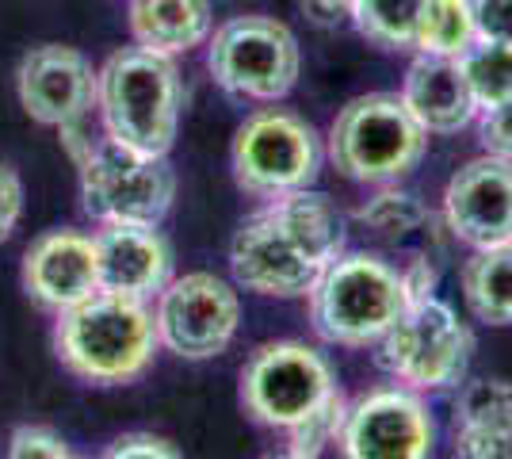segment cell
<instances>
[{
    "label": "cell",
    "instance_id": "cell-24",
    "mask_svg": "<svg viewBox=\"0 0 512 459\" xmlns=\"http://www.w3.org/2000/svg\"><path fill=\"white\" fill-rule=\"evenodd\" d=\"M356 219L371 234H379V238H406V234L421 230L428 222V207L417 196L398 192L394 184H383V192L367 199L360 211H356Z\"/></svg>",
    "mask_w": 512,
    "mask_h": 459
},
{
    "label": "cell",
    "instance_id": "cell-21",
    "mask_svg": "<svg viewBox=\"0 0 512 459\" xmlns=\"http://www.w3.org/2000/svg\"><path fill=\"white\" fill-rule=\"evenodd\" d=\"M459 69L478 111H490L512 100V43L509 39H474L459 54Z\"/></svg>",
    "mask_w": 512,
    "mask_h": 459
},
{
    "label": "cell",
    "instance_id": "cell-8",
    "mask_svg": "<svg viewBox=\"0 0 512 459\" xmlns=\"http://www.w3.org/2000/svg\"><path fill=\"white\" fill-rule=\"evenodd\" d=\"M230 169L245 196L268 203L318 180L321 138L295 111L260 108L237 127Z\"/></svg>",
    "mask_w": 512,
    "mask_h": 459
},
{
    "label": "cell",
    "instance_id": "cell-4",
    "mask_svg": "<svg viewBox=\"0 0 512 459\" xmlns=\"http://www.w3.org/2000/svg\"><path fill=\"white\" fill-rule=\"evenodd\" d=\"M310 322L329 345L367 349L409 306L402 272L375 253H341L310 287Z\"/></svg>",
    "mask_w": 512,
    "mask_h": 459
},
{
    "label": "cell",
    "instance_id": "cell-17",
    "mask_svg": "<svg viewBox=\"0 0 512 459\" xmlns=\"http://www.w3.org/2000/svg\"><path fill=\"white\" fill-rule=\"evenodd\" d=\"M402 100L428 134H459L478 115L459 58L417 54L402 81Z\"/></svg>",
    "mask_w": 512,
    "mask_h": 459
},
{
    "label": "cell",
    "instance_id": "cell-29",
    "mask_svg": "<svg viewBox=\"0 0 512 459\" xmlns=\"http://www.w3.org/2000/svg\"><path fill=\"white\" fill-rule=\"evenodd\" d=\"M23 219V180L12 165L0 161V245L16 234Z\"/></svg>",
    "mask_w": 512,
    "mask_h": 459
},
{
    "label": "cell",
    "instance_id": "cell-12",
    "mask_svg": "<svg viewBox=\"0 0 512 459\" xmlns=\"http://www.w3.org/2000/svg\"><path fill=\"white\" fill-rule=\"evenodd\" d=\"M436 444L432 414L413 387H379L344 414L341 452L352 459H425Z\"/></svg>",
    "mask_w": 512,
    "mask_h": 459
},
{
    "label": "cell",
    "instance_id": "cell-5",
    "mask_svg": "<svg viewBox=\"0 0 512 459\" xmlns=\"http://www.w3.org/2000/svg\"><path fill=\"white\" fill-rule=\"evenodd\" d=\"M428 146V131L413 119L402 96L367 92L348 100L329 127V157L337 173L356 184H398L406 180Z\"/></svg>",
    "mask_w": 512,
    "mask_h": 459
},
{
    "label": "cell",
    "instance_id": "cell-18",
    "mask_svg": "<svg viewBox=\"0 0 512 459\" xmlns=\"http://www.w3.org/2000/svg\"><path fill=\"white\" fill-rule=\"evenodd\" d=\"M455 456L512 459V383L474 379L455 402Z\"/></svg>",
    "mask_w": 512,
    "mask_h": 459
},
{
    "label": "cell",
    "instance_id": "cell-3",
    "mask_svg": "<svg viewBox=\"0 0 512 459\" xmlns=\"http://www.w3.org/2000/svg\"><path fill=\"white\" fill-rule=\"evenodd\" d=\"M184 108L176 62L146 46H123L96 69V111L104 134L130 150L169 157Z\"/></svg>",
    "mask_w": 512,
    "mask_h": 459
},
{
    "label": "cell",
    "instance_id": "cell-19",
    "mask_svg": "<svg viewBox=\"0 0 512 459\" xmlns=\"http://www.w3.org/2000/svg\"><path fill=\"white\" fill-rule=\"evenodd\" d=\"M130 35L153 54H188L211 39V0H130Z\"/></svg>",
    "mask_w": 512,
    "mask_h": 459
},
{
    "label": "cell",
    "instance_id": "cell-30",
    "mask_svg": "<svg viewBox=\"0 0 512 459\" xmlns=\"http://www.w3.org/2000/svg\"><path fill=\"white\" fill-rule=\"evenodd\" d=\"M474 23L482 39H509L512 43V0H470Z\"/></svg>",
    "mask_w": 512,
    "mask_h": 459
},
{
    "label": "cell",
    "instance_id": "cell-10",
    "mask_svg": "<svg viewBox=\"0 0 512 459\" xmlns=\"http://www.w3.org/2000/svg\"><path fill=\"white\" fill-rule=\"evenodd\" d=\"M337 394L329 360L302 341H268L245 360L237 398L245 414L268 429H295Z\"/></svg>",
    "mask_w": 512,
    "mask_h": 459
},
{
    "label": "cell",
    "instance_id": "cell-22",
    "mask_svg": "<svg viewBox=\"0 0 512 459\" xmlns=\"http://www.w3.org/2000/svg\"><path fill=\"white\" fill-rule=\"evenodd\" d=\"M474 39H478V23H474L470 0H425L421 4L413 50L459 58Z\"/></svg>",
    "mask_w": 512,
    "mask_h": 459
},
{
    "label": "cell",
    "instance_id": "cell-25",
    "mask_svg": "<svg viewBox=\"0 0 512 459\" xmlns=\"http://www.w3.org/2000/svg\"><path fill=\"white\" fill-rule=\"evenodd\" d=\"M344 414H348V402L344 394L337 391L325 406H318L314 414L299 421L295 429H287V452L291 456H321L329 444H341V429H344Z\"/></svg>",
    "mask_w": 512,
    "mask_h": 459
},
{
    "label": "cell",
    "instance_id": "cell-28",
    "mask_svg": "<svg viewBox=\"0 0 512 459\" xmlns=\"http://www.w3.org/2000/svg\"><path fill=\"white\" fill-rule=\"evenodd\" d=\"M482 150L493 153V157H505L512 161V100L497 104V108L482 111Z\"/></svg>",
    "mask_w": 512,
    "mask_h": 459
},
{
    "label": "cell",
    "instance_id": "cell-11",
    "mask_svg": "<svg viewBox=\"0 0 512 459\" xmlns=\"http://www.w3.org/2000/svg\"><path fill=\"white\" fill-rule=\"evenodd\" d=\"M241 322V299L222 276L188 272L157 291L153 326L161 349L180 360H214L230 349Z\"/></svg>",
    "mask_w": 512,
    "mask_h": 459
},
{
    "label": "cell",
    "instance_id": "cell-6",
    "mask_svg": "<svg viewBox=\"0 0 512 459\" xmlns=\"http://www.w3.org/2000/svg\"><path fill=\"white\" fill-rule=\"evenodd\" d=\"M81 207L100 226L107 222H142L157 226L169 215L176 196V173L165 153L130 150L115 138H92L81 157Z\"/></svg>",
    "mask_w": 512,
    "mask_h": 459
},
{
    "label": "cell",
    "instance_id": "cell-23",
    "mask_svg": "<svg viewBox=\"0 0 512 459\" xmlns=\"http://www.w3.org/2000/svg\"><path fill=\"white\" fill-rule=\"evenodd\" d=\"M425 0H352V16L367 43L383 50H413L417 43V16Z\"/></svg>",
    "mask_w": 512,
    "mask_h": 459
},
{
    "label": "cell",
    "instance_id": "cell-27",
    "mask_svg": "<svg viewBox=\"0 0 512 459\" xmlns=\"http://www.w3.org/2000/svg\"><path fill=\"white\" fill-rule=\"evenodd\" d=\"M107 459H127V456H142V459H176L180 448L165 437H153V433H123L107 444Z\"/></svg>",
    "mask_w": 512,
    "mask_h": 459
},
{
    "label": "cell",
    "instance_id": "cell-20",
    "mask_svg": "<svg viewBox=\"0 0 512 459\" xmlns=\"http://www.w3.org/2000/svg\"><path fill=\"white\" fill-rule=\"evenodd\" d=\"M463 299L486 326H512V241L474 249L463 264Z\"/></svg>",
    "mask_w": 512,
    "mask_h": 459
},
{
    "label": "cell",
    "instance_id": "cell-32",
    "mask_svg": "<svg viewBox=\"0 0 512 459\" xmlns=\"http://www.w3.org/2000/svg\"><path fill=\"white\" fill-rule=\"evenodd\" d=\"M302 8L314 23H337L352 16V0H302Z\"/></svg>",
    "mask_w": 512,
    "mask_h": 459
},
{
    "label": "cell",
    "instance_id": "cell-2",
    "mask_svg": "<svg viewBox=\"0 0 512 459\" xmlns=\"http://www.w3.org/2000/svg\"><path fill=\"white\" fill-rule=\"evenodd\" d=\"M161 349L146 303L111 291H92L81 303L58 310L54 352L69 375L92 387H127L150 372Z\"/></svg>",
    "mask_w": 512,
    "mask_h": 459
},
{
    "label": "cell",
    "instance_id": "cell-26",
    "mask_svg": "<svg viewBox=\"0 0 512 459\" xmlns=\"http://www.w3.org/2000/svg\"><path fill=\"white\" fill-rule=\"evenodd\" d=\"M12 459H69L73 448L62 433L46 429V425H16L8 433V448H4Z\"/></svg>",
    "mask_w": 512,
    "mask_h": 459
},
{
    "label": "cell",
    "instance_id": "cell-7",
    "mask_svg": "<svg viewBox=\"0 0 512 459\" xmlns=\"http://www.w3.org/2000/svg\"><path fill=\"white\" fill-rule=\"evenodd\" d=\"M207 69L214 85L237 100L276 104L299 85L302 50L287 23L272 16H234L207 39Z\"/></svg>",
    "mask_w": 512,
    "mask_h": 459
},
{
    "label": "cell",
    "instance_id": "cell-1",
    "mask_svg": "<svg viewBox=\"0 0 512 459\" xmlns=\"http://www.w3.org/2000/svg\"><path fill=\"white\" fill-rule=\"evenodd\" d=\"M344 253V215L321 192L299 188L268 199L237 226L230 241V272L245 291L264 299H302L325 264Z\"/></svg>",
    "mask_w": 512,
    "mask_h": 459
},
{
    "label": "cell",
    "instance_id": "cell-9",
    "mask_svg": "<svg viewBox=\"0 0 512 459\" xmlns=\"http://www.w3.org/2000/svg\"><path fill=\"white\" fill-rule=\"evenodd\" d=\"M470 352L474 333L436 295L409 303L402 318L379 337V364L413 391H444L463 383Z\"/></svg>",
    "mask_w": 512,
    "mask_h": 459
},
{
    "label": "cell",
    "instance_id": "cell-16",
    "mask_svg": "<svg viewBox=\"0 0 512 459\" xmlns=\"http://www.w3.org/2000/svg\"><path fill=\"white\" fill-rule=\"evenodd\" d=\"M23 291L43 310H65L100 291L96 245L81 230H46L23 253Z\"/></svg>",
    "mask_w": 512,
    "mask_h": 459
},
{
    "label": "cell",
    "instance_id": "cell-31",
    "mask_svg": "<svg viewBox=\"0 0 512 459\" xmlns=\"http://www.w3.org/2000/svg\"><path fill=\"white\" fill-rule=\"evenodd\" d=\"M398 272H402V284H406L409 303L432 299V291H436V268H432V261H425L421 253H413V257L406 261V268H398Z\"/></svg>",
    "mask_w": 512,
    "mask_h": 459
},
{
    "label": "cell",
    "instance_id": "cell-13",
    "mask_svg": "<svg viewBox=\"0 0 512 459\" xmlns=\"http://www.w3.org/2000/svg\"><path fill=\"white\" fill-rule=\"evenodd\" d=\"M16 96L27 119L62 131L85 123L88 111L96 108V69L77 46H31L16 69Z\"/></svg>",
    "mask_w": 512,
    "mask_h": 459
},
{
    "label": "cell",
    "instance_id": "cell-14",
    "mask_svg": "<svg viewBox=\"0 0 512 459\" xmlns=\"http://www.w3.org/2000/svg\"><path fill=\"white\" fill-rule=\"evenodd\" d=\"M444 219L470 249L512 241V161L482 153L448 180Z\"/></svg>",
    "mask_w": 512,
    "mask_h": 459
},
{
    "label": "cell",
    "instance_id": "cell-15",
    "mask_svg": "<svg viewBox=\"0 0 512 459\" xmlns=\"http://www.w3.org/2000/svg\"><path fill=\"white\" fill-rule=\"evenodd\" d=\"M100 291L150 303L172 276V249L157 226L107 222L92 234Z\"/></svg>",
    "mask_w": 512,
    "mask_h": 459
}]
</instances>
